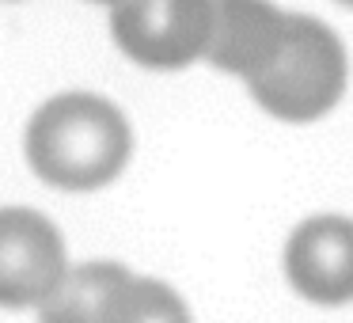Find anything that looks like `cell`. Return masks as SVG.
Masks as SVG:
<instances>
[{
  "mask_svg": "<svg viewBox=\"0 0 353 323\" xmlns=\"http://www.w3.org/2000/svg\"><path fill=\"white\" fill-rule=\"evenodd\" d=\"M130 126L99 95H57L27 126V160L61 190H95L130 160Z\"/></svg>",
  "mask_w": 353,
  "mask_h": 323,
  "instance_id": "1",
  "label": "cell"
},
{
  "mask_svg": "<svg viewBox=\"0 0 353 323\" xmlns=\"http://www.w3.org/2000/svg\"><path fill=\"white\" fill-rule=\"evenodd\" d=\"M345 50L330 27L307 16H289V35L277 61L251 80V95L285 122L323 118L345 92Z\"/></svg>",
  "mask_w": 353,
  "mask_h": 323,
  "instance_id": "2",
  "label": "cell"
},
{
  "mask_svg": "<svg viewBox=\"0 0 353 323\" xmlns=\"http://www.w3.org/2000/svg\"><path fill=\"white\" fill-rule=\"evenodd\" d=\"M216 0H122L110 31L125 57L145 69H183L205 57Z\"/></svg>",
  "mask_w": 353,
  "mask_h": 323,
  "instance_id": "3",
  "label": "cell"
},
{
  "mask_svg": "<svg viewBox=\"0 0 353 323\" xmlns=\"http://www.w3.org/2000/svg\"><path fill=\"white\" fill-rule=\"evenodd\" d=\"M65 244L34 209H0V304H42L65 282Z\"/></svg>",
  "mask_w": 353,
  "mask_h": 323,
  "instance_id": "4",
  "label": "cell"
},
{
  "mask_svg": "<svg viewBox=\"0 0 353 323\" xmlns=\"http://www.w3.org/2000/svg\"><path fill=\"white\" fill-rule=\"evenodd\" d=\"M285 274L292 289L315 304L353 300V221L312 217L289 236Z\"/></svg>",
  "mask_w": 353,
  "mask_h": 323,
  "instance_id": "5",
  "label": "cell"
},
{
  "mask_svg": "<svg viewBox=\"0 0 353 323\" xmlns=\"http://www.w3.org/2000/svg\"><path fill=\"white\" fill-rule=\"evenodd\" d=\"M289 35V16L270 0H216V19L209 35V65L236 72L247 84L277 61Z\"/></svg>",
  "mask_w": 353,
  "mask_h": 323,
  "instance_id": "6",
  "label": "cell"
},
{
  "mask_svg": "<svg viewBox=\"0 0 353 323\" xmlns=\"http://www.w3.org/2000/svg\"><path fill=\"white\" fill-rule=\"evenodd\" d=\"M118 262H84L69 270L65 282L39 304V323H103L107 300L125 282Z\"/></svg>",
  "mask_w": 353,
  "mask_h": 323,
  "instance_id": "7",
  "label": "cell"
},
{
  "mask_svg": "<svg viewBox=\"0 0 353 323\" xmlns=\"http://www.w3.org/2000/svg\"><path fill=\"white\" fill-rule=\"evenodd\" d=\"M103 323H190V312L163 282L130 274L107 300Z\"/></svg>",
  "mask_w": 353,
  "mask_h": 323,
  "instance_id": "8",
  "label": "cell"
},
{
  "mask_svg": "<svg viewBox=\"0 0 353 323\" xmlns=\"http://www.w3.org/2000/svg\"><path fill=\"white\" fill-rule=\"evenodd\" d=\"M99 4H122V0H99Z\"/></svg>",
  "mask_w": 353,
  "mask_h": 323,
  "instance_id": "9",
  "label": "cell"
},
{
  "mask_svg": "<svg viewBox=\"0 0 353 323\" xmlns=\"http://www.w3.org/2000/svg\"><path fill=\"white\" fill-rule=\"evenodd\" d=\"M338 4H345V8H353V0H338Z\"/></svg>",
  "mask_w": 353,
  "mask_h": 323,
  "instance_id": "10",
  "label": "cell"
}]
</instances>
